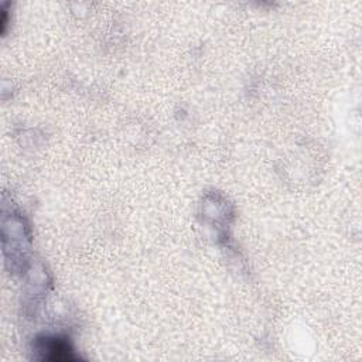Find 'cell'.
I'll use <instances>...</instances> for the list:
<instances>
[{"mask_svg":"<svg viewBox=\"0 0 362 362\" xmlns=\"http://www.w3.org/2000/svg\"><path fill=\"white\" fill-rule=\"evenodd\" d=\"M38 351L44 354V359H49V361L76 359V356L72 354L69 344L59 338H44L38 344Z\"/></svg>","mask_w":362,"mask_h":362,"instance_id":"cell-1","label":"cell"}]
</instances>
